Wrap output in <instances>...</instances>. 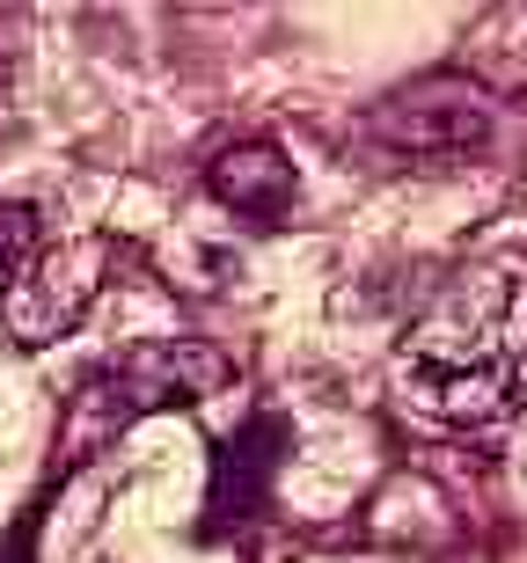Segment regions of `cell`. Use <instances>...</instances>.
Listing matches in <instances>:
<instances>
[{
    "label": "cell",
    "mask_w": 527,
    "mask_h": 563,
    "mask_svg": "<svg viewBox=\"0 0 527 563\" xmlns=\"http://www.w3.org/2000/svg\"><path fill=\"white\" fill-rule=\"evenodd\" d=\"M366 140L396 162H425V168H454L469 154L491 146V103L462 81H418L366 110Z\"/></svg>",
    "instance_id": "obj_4"
},
{
    "label": "cell",
    "mask_w": 527,
    "mask_h": 563,
    "mask_svg": "<svg viewBox=\"0 0 527 563\" xmlns=\"http://www.w3.org/2000/svg\"><path fill=\"white\" fill-rule=\"evenodd\" d=\"M396 380L440 424H498L527 410V264L462 278L403 336Z\"/></svg>",
    "instance_id": "obj_1"
},
{
    "label": "cell",
    "mask_w": 527,
    "mask_h": 563,
    "mask_svg": "<svg viewBox=\"0 0 527 563\" xmlns=\"http://www.w3.org/2000/svg\"><path fill=\"white\" fill-rule=\"evenodd\" d=\"M110 234H59V242H37L22 256V272L0 286V336L22 344V352H44L59 344L110 278Z\"/></svg>",
    "instance_id": "obj_3"
},
{
    "label": "cell",
    "mask_w": 527,
    "mask_h": 563,
    "mask_svg": "<svg viewBox=\"0 0 527 563\" xmlns=\"http://www.w3.org/2000/svg\"><path fill=\"white\" fill-rule=\"evenodd\" d=\"M30 549H37V505L15 520V534H8V556H0V563H30Z\"/></svg>",
    "instance_id": "obj_8"
},
{
    "label": "cell",
    "mask_w": 527,
    "mask_h": 563,
    "mask_svg": "<svg viewBox=\"0 0 527 563\" xmlns=\"http://www.w3.org/2000/svg\"><path fill=\"white\" fill-rule=\"evenodd\" d=\"M206 184H212V198H220V206H234L242 220H264V228H272V220H286V212H294V198H300L294 162H286L272 140H242V146H228V154H212Z\"/></svg>",
    "instance_id": "obj_6"
},
{
    "label": "cell",
    "mask_w": 527,
    "mask_h": 563,
    "mask_svg": "<svg viewBox=\"0 0 527 563\" xmlns=\"http://www.w3.org/2000/svg\"><path fill=\"white\" fill-rule=\"evenodd\" d=\"M294 454V424L278 418V410H256V418H242L220 446H212V490H206V542H220V534H234V527H250L256 512H264V498H272V476L278 461Z\"/></svg>",
    "instance_id": "obj_5"
},
{
    "label": "cell",
    "mask_w": 527,
    "mask_h": 563,
    "mask_svg": "<svg viewBox=\"0 0 527 563\" xmlns=\"http://www.w3.org/2000/svg\"><path fill=\"white\" fill-rule=\"evenodd\" d=\"M44 242V228H37V212L30 206H0V286L22 272V256Z\"/></svg>",
    "instance_id": "obj_7"
},
{
    "label": "cell",
    "mask_w": 527,
    "mask_h": 563,
    "mask_svg": "<svg viewBox=\"0 0 527 563\" xmlns=\"http://www.w3.org/2000/svg\"><path fill=\"white\" fill-rule=\"evenodd\" d=\"M228 374L234 366L212 352L206 336H140V344H125V352L110 358L103 374H88L74 439L96 446V439L154 418V410H198L206 396L228 388Z\"/></svg>",
    "instance_id": "obj_2"
}]
</instances>
